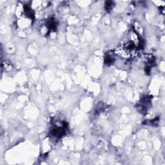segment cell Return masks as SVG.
<instances>
[{
	"instance_id": "cell-1",
	"label": "cell",
	"mask_w": 165,
	"mask_h": 165,
	"mask_svg": "<svg viewBox=\"0 0 165 165\" xmlns=\"http://www.w3.org/2000/svg\"><path fill=\"white\" fill-rule=\"evenodd\" d=\"M67 125L66 123L63 122L61 126H54L51 130V133L54 137L56 138H61L66 132Z\"/></svg>"
},
{
	"instance_id": "cell-2",
	"label": "cell",
	"mask_w": 165,
	"mask_h": 165,
	"mask_svg": "<svg viewBox=\"0 0 165 165\" xmlns=\"http://www.w3.org/2000/svg\"><path fill=\"white\" fill-rule=\"evenodd\" d=\"M150 103V97H145L139 103V110H142L143 112H145L148 109L149 104Z\"/></svg>"
},
{
	"instance_id": "cell-3",
	"label": "cell",
	"mask_w": 165,
	"mask_h": 165,
	"mask_svg": "<svg viewBox=\"0 0 165 165\" xmlns=\"http://www.w3.org/2000/svg\"><path fill=\"white\" fill-rule=\"evenodd\" d=\"M46 27L49 31L56 30L57 27V23L56 21H55L53 18L49 19L46 22Z\"/></svg>"
},
{
	"instance_id": "cell-5",
	"label": "cell",
	"mask_w": 165,
	"mask_h": 165,
	"mask_svg": "<svg viewBox=\"0 0 165 165\" xmlns=\"http://www.w3.org/2000/svg\"><path fill=\"white\" fill-rule=\"evenodd\" d=\"M112 5H113V2L112 1H108L106 3V9L108 10H110L112 8Z\"/></svg>"
},
{
	"instance_id": "cell-4",
	"label": "cell",
	"mask_w": 165,
	"mask_h": 165,
	"mask_svg": "<svg viewBox=\"0 0 165 165\" xmlns=\"http://www.w3.org/2000/svg\"><path fill=\"white\" fill-rule=\"evenodd\" d=\"M113 56H111V55H107V56H105V59H104V62H105V63L107 64H111L112 63H113V61H114V59L112 57Z\"/></svg>"
}]
</instances>
